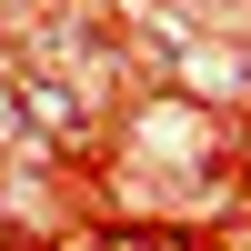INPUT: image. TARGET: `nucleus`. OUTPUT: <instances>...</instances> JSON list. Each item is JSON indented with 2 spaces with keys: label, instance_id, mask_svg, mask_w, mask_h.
Listing matches in <instances>:
<instances>
[{
  "label": "nucleus",
  "instance_id": "obj_1",
  "mask_svg": "<svg viewBox=\"0 0 251 251\" xmlns=\"http://www.w3.org/2000/svg\"><path fill=\"white\" fill-rule=\"evenodd\" d=\"M131 131H141V151H151V161H201V151H211V121H201L191 100H151Z\"/></svg>",
  "mask_w": 251,
  "mask_h": 251
}]
</instances>
